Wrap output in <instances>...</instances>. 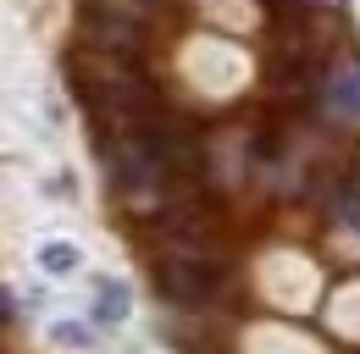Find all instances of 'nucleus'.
<instances>
[{
    "mask_svg": "<svg viewBox=\"0 0 360 354\" xmlns=\"http://www.w3.org/2000/svg\"><path fill=\"white\" fill-rule=\"evenodd\" d=\"M155 288L172 305H205L222 294V261L200 249H172L167 261H155Z\"/></svg>",
    "mask_w": 360,
    "mask_h": 354,
    "instance_id": "f257e3e1",
    "label": "nucleus"
},
{
    "mask_svg": "<svg viewBox=\"0 0 360 354\" xmlns=\"http://www.w3.org/2000/svg\"><path fill=\"white\" fill-rule=\"evenodd\" d=\"M161 232L178 249H200V255H217V261H222V249H227L222 221H217V211H205V205H172L167 221H161Z\"/></svg>",
    "mask_w": 360,
    "mask_h": 354,
    "instance_id": "f03ea898",
    "label": "nucleus"
},
{
    "mask_svg": "<svg viewBox=\"0 0 360 354\" xmlns=\"http://www.w3.org/2000/svg\"><path fill=\"white\" fill-rule=\"evenodd\" d=\"M327 111H333L338 122H360V67L355 61L327 78Z\"/></svg>",
    "mask_w": 360,
    "mask_h": 354,
    "instance_id": "7ed1b4c3",
    "label": "nucleus"
},
{
    "mask_svg": "<svg viewBox=\"0 0 360 354\" xmlns=\"http://www.w3.org/2000/svg\"><path fill=\"white\" fill-rule=\"evenodd\" d=\"M122 315H128V288H122L117 277H100V282H94V321H100V327H117Z\"/></svg>",
    "mask_w": 360,
    "mask_h": 354,
    "instance_id": "20e7f679",
    "label": "nucleus"
},
{
    "mask_svg": "<svg viewBox=\"0 0 360 354\" xmlns=\"http://www.w3.org/2000/svg\"><path fill=\"white\" fill-rule=\"evenodd\" d=\"M39 266L56 271V277H67V271H78V249H72V244H45V249H39Z\"/></svg>",
    "mask_w": 360,
    "mask_h": 354,
    "instance_id": "39448f33",
    "label": "nucleus"
},
{
    "mask_svg": "<svg viewBox=\"0 0 360 354\" xmlns=\"http://www.w3.org/2000/svg\"><path fill=\"white\" fill-rule=\"evenodd\" d=\"M56 343H89L84 327H56Z\"/></svg>",
    "mask_w": 360,
    "mask_h": 354,
    "instance_id": "423d86ee",
    "label": "nucleus"
},
{
    "mask_svg": "<svg viewBox=\"0 0 360 354\" xmlns=\"http://www.w3.org/2000/svg\"><path fill=\"white\" fill-rule=\"evenodd\" d=\"M344 216H355V221H360V199H344Z\"/></svg>",
    "mask_w": 360,
    "mask_h": 354,
    "instance_id": "0eeeda50",
    "label": "nucleus"
},
{
    "mask_svg": "<svg viewBox=\"0 0 360 354\" xmlns=\"http://www.w3.org/2000/svg\"><path fill=\"white\" fill-rule=\"evenodd\" d=\"M311 6H327V0H311Z\"/></svg>",
    "mask_w": 360,
    "mask_h": 354,
    "instance_id": "6e6552de",
    "label": "nucleus"
}]
</instances>
